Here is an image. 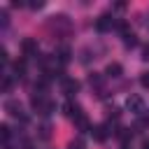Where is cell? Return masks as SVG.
<instances>
[{
    "label": "cell",
    "mask_w": 149,
    "mask_h": 149,
    "mask_svg": "<svg viewBox=\"0 0 149 149\" xmlns=\"http://www.w3.org/2000/svg\"><path fill=\"white\" fill-rule=\"evenodd\" d=\"M128 107H135V109H140V107H142V100H140V98H128Z\"/></svg>",
    "instance_id": "obj_9"
},
{
    "label": "cell",
    "mask_w": 149,
    "mask_h": 149,
    "mask_svg": "<svg viewBox=\"0 0 149 149\" xmlns=\"http://www.w3.org/2000/svg\"><path fill=\"white\" fill-rule=\"evenodd\" d=\"M95 28H98V30H107V28H109V19H107V16H100V19L95 21Z\"/></svg>",
    "instance_id": "obj_5"
},
{
    "label": "cell",
    "mask_w": 149,
    "mask_h": 149,
    "mask_svg": "<svg viewBox=\"0 0 149 149\" xmlns=\"http://www.w3.org/2000/svg\"><path fill=\"white\" fill-rule=\"evenodd\" d=\"M107 72H109L112 77H119V74H121V65H119V63H109V65H107Z\"/></svg>",
    "instance_id": "obj_6"
},
{
    "label": "cell",
    "mask_w": 149,
    "mask_h": 149,
    "mask_svg": "<svg viewBox=\"0 0 149 149\" xmlns=\"http://www.w3.org/2000/svg\"><path fill=\"white\" fill-rule=\"evenodd\" d=\"M140 81H142V86H144V88H149V72H144Z\"/></svg>",
    "instance_id": "obj_11"
},
{
    "label": "cell",
    "mask_w": 149,
    "mask_h": 149,
    "mask_svg": "<svg viewBox=\"0 0 149 149\" xmlns=\"http://www.w3.org/2000/svg\"><path fill=\"white\" fill-rule=\"evenodd\" d=\"M21 49H23V54H35L37 51V42L35 40H23L21 42Z\"/></svg>",
    "instance_id": "obj_3"
},
{
    "label": "cell",
    "mask_w": 149,
    "mask_h": 149,
    "mask_svg": "<svg viewBox=\"0 0 149 149\" xmlns=\"http://www.w3.org/2000/svg\"><path fill=\"white\" fill-rule=\"evenodd\" d=\"M9 86H12V79L7 77V79H5V84H2V88H5V91H9Z\"/></svg>",
    "instance_id": "obj_12"
},
{
    "label": "cell",
    "mask_w": 149,
    "mask_h": 149,
    "mask_svg": "<svg viewBox=\"0 0 149 149\" xmlns=\"http://www.w3.org/2000/svg\"><path fill=\"white\" fill-rule=\"evenodd\" d=\"M142 149H149V140H144V142H142Z\"/></svg>",
    "instance_id": "obj_13"
},
{
    "label": "cell",
    "mask_w": 149,
    "mask_h": 149,
    "mask_svg": "<svg viewBox=\"0 0 149 149\" xmlns=\"http://www.w3.org/2000/svg\"><path fill=\"white\" fill-rule=\"evenodd\" d=\"M5 109H9V114H12V116H16V119H19V116H21V119H26V116L21 114V105H19L16 100H7V102H5Z\"/></svg>",
    "instance_id": "obj_2"
},
{
    "label": "cell",
    "mask_w": 149,
    "mask_h": 149,
    "mask_svg": "<svg viewBox=\"0 0 149 149\" xmlns=\"http://www.w3.org/2000/svg\"><path fill=\"white\" fill-rule=\"evenodd\" d=\"M93 130H95V140H100V142H102V140L107 137V133H105V128H102V126H98V128H93Z\"/></svg>",
    "instance_id": "obj_8"
},
{
    "label": "cell",
    "mask_w": 149,
    "mask_h": 149,
    "mask_svg": "<svg viewBox=\"0 0 149 149\" xmlns=\"http://www.w3.org/2000/svg\"><path fill=\"white\" fill-rule=\"evenodd\" d=\"M14 70H16L19 74H21V72L26 70V63H23V61H14Z\"/></svg>",
    "instance_id": "obj_10"
},
{
    "label": "cell",
    "mask_w": 149,
    "mask_h": 149,
    "mask_svg": "<svg viewBox=\"0 0 149 149\" xmlns=\"http://www.w3.org/2000/svg\"><path fill=\"white\" fill-rule=\"evenodd\" d=\"M144 58H149V47H144Z\"/></svg>",
    "instance_id": "obj_14"
},
{
    "label": "cell",
    "mask_w": 149,
    "mask_h": 149,
    "mask_svg": "<svg viewBox=\"0 0 149 149\" xmlns=\"http://www.w3.org/2000/svg\"><path fill=\"white\" fill-rule=\"evenodd\" d=\"M123 37H126V40H123V42H126V47H135V42H137V40H135V35H133V33H126Z\"/></svg>",
    "instance_id": "obj_7"
},
{
    "label": "cell",
    "mask_w": 149,
    "mask_h": 149,
    "mask_svg": "<svg viewBox=\"0 0 149 149\" xmlns=\"http://www.w3.org/2000/svg\"><path fill=\"white\" fill-rule=\"evenodd\" d=\"M63 109H65V114H68L70 119H74V121H79V119L84 116V114H81V107H79V105H74V102H65V107H63Z\"/></svg>",
    "instance_id": "obj_1"
},
{
    "label": "cell",
    "mask_w": 149,
    "mask_h": 149,
    "mask_svg": "<svg viewBox=\"0 0 149 149\" xmlns=\"http://www.w3.org/2000/svg\"><path fill=\"white\" fill-rule=\"evenodd\" d=\"M63 88H65L68 93H77V91H79V81H77V79H63Z\"/></svg>",
    "instance_id": "obj_4"
}]
</instances>
